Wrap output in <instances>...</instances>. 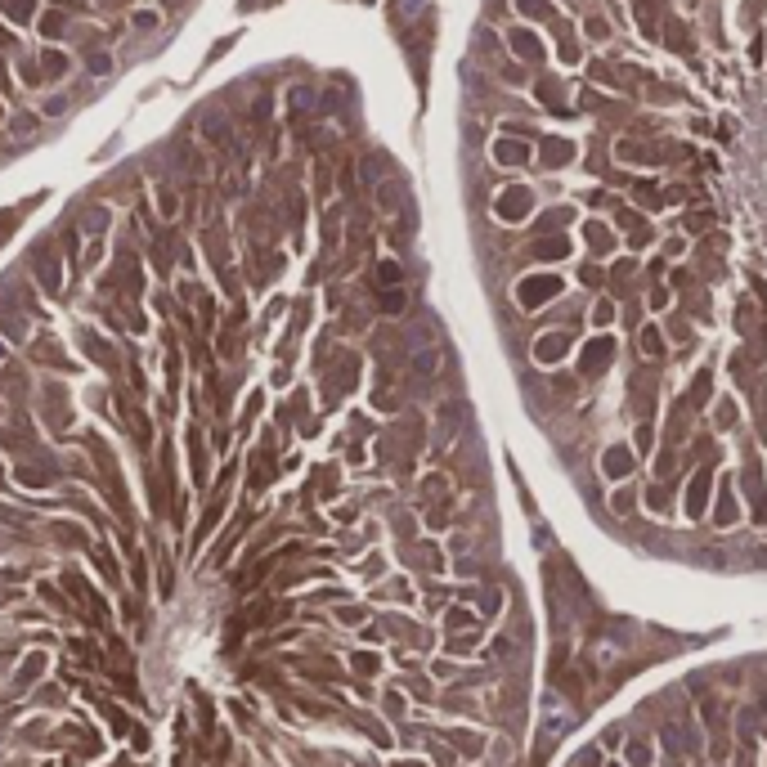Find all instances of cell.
I'll return each instance as SVG.
<instances>
[{
  "label": "cell",
  "mask_w": 767,
  "mask_h": 767,
  "mask_svg": "<svg viewBox=\"0 0 767 767\" xmlns=\"http://www.w3.org/2000/svg\"><path fill=\"white\" fill-rule=\"evenodd\" d=\"M516 297H520V306H525V310H538L543 301L561 297V279H556V274H534V279H520Z\"/></svg>",
  "instance_id": "6da1fadb"
},
{
  "label": "cell",
  "mask_w": 767,
  "mask_h": 767,
  "mask_svg": "<svg viewBox=\"0 0 767 767\" xmlns=\"http://www.w3.org/2000/svg\"><path fill=\"white\" fill-rule=\"evenodd\" d=\"M494 211H498V220H525L529 211H534V193L529 188H503L498 193V202H494Z\"/></svg>",
  "instance_id": "7a4b0ae2"
},
{
  "label": "cell",
  "mask_w": 767,
  "mask_h": 767,
  "mask_svg": "<svg viewBox=\"0 0 767 767\" xmlns=\"http://www.w3.org/2000/svg\"><path fill=\"white\" fill-rule=\"evenodd\" d=\"M610 359H615V341H610V337H597V341H588V346H583L579 368H583V373H601Z\"/></svg>",
  "instance_id": "3957f363"
},
{
  "label": "cell",
  "mask_w": 767,
  "mask_h": 767,
  "mask_svg": "<svg viewBox=\"0 0 767 767\" xmlns=\"http://www.w3.org/2000/svg\"><path fill=\"white\" fill-rule=\"evenodd\" d=\"M565 350H570V333H547V337L534 341V359L538 364H556Z\"/></svg>",
  "instance_id": "277c9868"
},
{
  "label": "cell",
  "mask_w": 767,
  "mask_h": 767,
  "mask_svg": "<svg viewBox=\"0 0 767 767\" xmlns=\"http://www.w3.org/2000/svg\"><path fill=\"white\" fill-rule=\"evenodd\" d=\"M709 485H714V476H709V471H696V480H691V489H687V511H691V516H700V511H705V503H709Z\"/></svg>",
  "instance_id": "5b68a950"
},
{
  "label": "cell",
  "mask_w": 767,
  "mask_h": 767,
  "mask_svg": "<svg viewBox=\"0 0 767 767\" xmlns=\"http://www.w3.org/2000/svg\"><path fill=\"white\" fill-rule=\"evenodd\" d=\"M462 404H444L440 409V422H435V431H440V444H453V435H458V426H462Z\"/></svg>",
  "instance_id": "8992f818"
},
{
  "label": "cell",
  "mask_w": 767,
  "mask_h": 767,
  "mask_svg": "<svg viewBox=\"0 0 767 767\" xmlns=\"http://www.w3.org/2000/svg\"><path fill=\"white\" fill-rule=\"evenodd\" d=\"M494 162H503V166L529 162V144H520V139H498L494 144Z\"/></svg>",
  "instance_id": "52a82bcc"
},
{
  "label": "cell",
  "mask_w": 767,
  "mask_h": 767,
  "mask_svg": "<svg viewBox=\"0 0 767 767\" xmlns=\"http://www.w3.org/2000/svg\"><path fill=\"white\" fill-rule=\"evenodd\" d=\"M601 467H606V476H628L633 471V453L624 449V444H615V449H606Z\"/></svg>",
  "instance_id": "ba28073f"
},
{
  "label": "cell",
  "mask_w": 767,
  "mask_h": 767,
  "mask_svg": "<svg viewBox=\"0 0 767 767\" xmlns=\"http://www.w3.org/2000/svg\"><path fill=\"white\" fill-rule=\"evenodd\" d=\"M435 368H440V350H418V355H413V377H418L422 386L435 377Z\"/></svg>",
  "instance_id": "9c48e42d"
},
{
  "label": "cell",
  "mask_w": 767,
  "mask_h": 767,
  "mask_svg": "<svg viewBox=\"0 0 767 767\" xmlns=\"http://www.w3.org/2000/svg\"><path fill=\"white\" fill-rule=\"evenodd\" d=\"M615 157H619V162H655V153H651L646 144H637V139H619Z\"/></svg>",
  "instance_id": "30bf717a"
},
{
  "label": "cell",
  "mask_w": 767,
  "mask_h": 767,
  "mask_svg": "<svg viewBox=\"0 0 767 767\" xmlns=\"http://www.w3.org/2000/svg\"><path fill=\"white\" fill-rule=\"evenodd\" d=\"M570 157H574V148L565 144V139H556V144L547 139V144H543V162H547V166H565Z\"/></svg>",
  "instance_id": "8fae6325"
},
{
  "label": "cell",
  "mask_w": 767,
  "mask_h": 767,
  "mask_svg": "<svg viewBox=\"0 0 767 767\" xmlns=\"http://www.w3.org/2000/svg\"><path fill=\"white\" fill-rule=\"evenodd\" d=\"M511 50H516L520 59H538V54H543V45H538L529 32H511Z\"/></svg>",
  "instance_id": "7c38bea8"
},
{
  "label": "cell",
  "mask_w": 767,
  "mask_h": 767,
  "mask_svg": "<svg viewBox=\"0 0 767 767\" xmlns=\"http://www.w3.org/2000/svg\"><path fill=\"white\" fill-rule=\"evenodd\" d=\"M565 252H570V243H565V238H543V243H534V256H556V261H561Z\"/></svg>",
  "instance_id": "4fadbf2b"
},
{
  "label": "cell",
  "mask_w": 767,
  "mask_h": 767,
  "mask_svg": "<svg viewBox=\"0 0 767 767\" xmlns=\"http://www.w3.org/2000/svg\"><path fill=\"white\" fill-rule=\"evenodd\" d=\"M377 202H382V211H395L400 206V184H382L377 188Z\"/></svg>",
  "instance_id": "5bb4252c"
},
{
  "label": "cell",
  "mask_w": 767,
  "mask_h": 767,
  "mask_svg": "<svg viewBox=\"0 0 767 767\" xmlns=\"http://www.w3.org/2000/svg\"><path fill=\"white\" fill-rule=\"evenodd\" d=\"M516 5H520V14H529V18L552 14V5H547V0H516Z\"/></svg>",
  "instance_id": "9a60e30c"
},
{
  "label": "cell",
  "mask_w": 767,
  "mask_h": 767,
  "mask_svg": "<svg viewBox=\"0 0 767 767\" xmlns=\"http://www.w3.org/2000/svg\"><path fill=\"white\" fill-rule=\"evenodd\" d=\"M642 350H646V355H660V328H642Z\"/></svg>",
  "instance_id": "2e32d148"
},
{
  "label": "cell",
  "mask_w": 767,
  "mask_h": 767,
  "mask_svg": "<svg viewBox=\"0 0 767 767\" xmlns=\"http://www.w3.org/2000/svg\"><path fill=\"white\" fill-rule=\"evenodd\" d=\"M382 310H391V315H395V310H404V292H400V288L382 292Z\"/></svg>",
  "instance_id": "e0dca14e"
},
{
  "label": "cell",
  "mask_w": 767,
  "mask_h": 767,
  "mask_svg": "<svg viewBox=\"0 0 767 767\" xmlns=\"http://www.w3.org/2000/svg\"><path fill=\"white\" fill-rule=\"evenodd\" d=\"M687 229H691V233H700V229H709V211H700V215H696V211H691V215H687Z\"/></svg>",
  "instance_id": "ac0fdd59"
},
{
  "label": "cell",
  "mask_w": 767,
  "mask_h": 767,
  "mask_svg": "<svg viewBox=\"0 0 767 767\" xmlns=\"http://www.w3.org/2000/svg\"><path fill=\"white\" fill-rule=\"evenodd\" d=\"M583 233H588L592 247H610V233H606V229H583Z\"/></svg>",
  "instance_id": "d6986e66"
},
{
  "label": "cell",
  "mask_w": 767,
  "mask_h": 767,
  "mask_svg": "<svg viewBox=\"0 0 767 767\" xmlns=\"http://www.w3.org/2000/svg\"><path fill=\"white\" fill-rule=\"evenodd\" d=\"M579 274H583V283H601V270H597V265H583Z\"/></svg>",
  "instance_id": "ffe728a7"
},
{
  "label": "cell",
  "mask_w": 767,
  "mask_h": 767,
  "mask_svg": "<svg viewBox=\"0 0 767 767\" xmlns=\"http://www.w3.org/2000/svg\"><path fill=\"white\" fill-rule=\"evenodd\" d=\"M400 5H404V14H422L426 0H400Z\"/></svg>",
  "instance_id": "44dd1931"
}]
</instances>
